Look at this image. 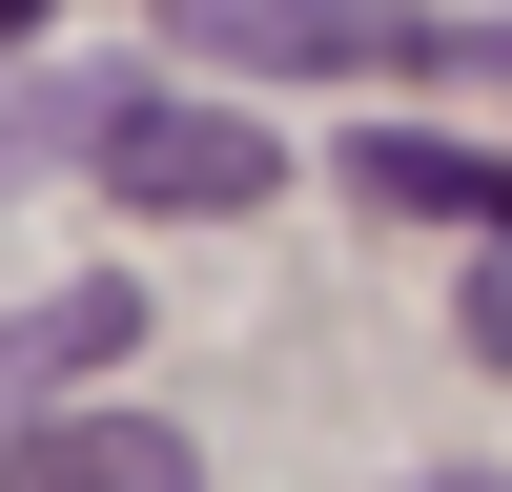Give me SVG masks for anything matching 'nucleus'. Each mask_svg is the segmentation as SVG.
I'll return each mask as SVG.
<instances>
[{"mask_svg": "<svg viewBox=\"0 0 512 492\" xmlns=\"http://www.w3.org/2000/svg\"><path fill=\"white\" fill-rule=\"evenodd\" d=\"M431 492H512V472H431Z\"/></svg>", "mask_w": 512, "mask_h": 492, "instance_id": "6", "label": "nucleus"}, {"mask_svg": "<svg viewBox=\"0 0 512 492\" xmlns=\"http://www.w3.org/2000/svg\"><path fill=\"white\" fill-rule=\"evenodd\" d=\"M0 492H205V451L144 431V410H41V431L0 451Z\"/></svg>", "mask_w": 512, "mask_h": 492, "instance_id": "3", "label": "nucleus"}, {"mask_svg": "<svg viewBox=\"0 0 512 492\" xmlns=\"http://www.w3.org/2000/svg\"><path fill=\"white\" fill-rule=\"evenodd\" d=\"M185 41H226V62H451L410 0H164Z\"/></svg>", "mask_w": 512, "mask_h": 492, "instance_id": "2", "label": "nucleus"}, {"mask_svg": "<svg viewBox=\"0 0 512 492\" xmlns=\"http://www.w3.org/2000/svg\"><path fill=\"white\" fill-rule=\"evenodd\" d=\"M349 164H369L390 205H431V226H512V164H492V144H410V123H390V144H349Z\"/></svg>", "mask_w": 512, "mask_h": 492, "instance_id": "5", "label": "nucleus"}, {"mask_svg": "<svg viewBox=\"0 0 512 492\" xmlns=\"http://www.w3.org/2000/svg\"><path fill=\"white\" fill-rule=\"evenodd\" d=\"M82 164H103L123 205H267V185H287V144H267V123H226V103H164V82H103Z\"/></svg>", "mask_w": 512, "mask_h": 492, "instance_id": "1", "label": "nucleus"}, {"mask_svg": "<svg viewBox=\"0 0 512 492\" xmlns=\"http://www.w3.org/2000/svg\"><path fill=\"white\" fill-rule=\"evenodd\" d=\"M123 349H144L123 287H41V308L0 328V390H82V369H123Z\"/></svg>", "mask_w": 512, "mask_h": 492, "instance_id": "4", "label": "nucleus"}, {"mask_svg": "<svg viewBox=\"0 0 512 492\" xmlns=\"http://www.w3.org/2000/svg\"><path fill=\"white\" fill-rule=\"evenodd\" d=\"M21 21H41V0H0V41H21Z\"/></svg>", "mask_w": 512, "mask_h": 492, "instance_id": "7", "label": "nucleus"}]
</instances>
